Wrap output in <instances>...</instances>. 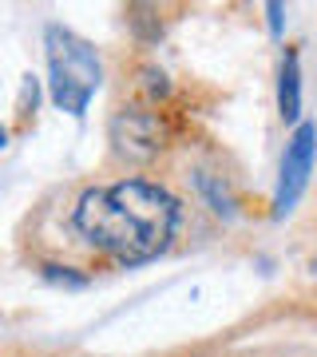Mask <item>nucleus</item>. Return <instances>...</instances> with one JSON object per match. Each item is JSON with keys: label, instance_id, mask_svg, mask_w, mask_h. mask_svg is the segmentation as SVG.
Wrapping results in <instances>:
<instances>
[{"label": "nucleus", "instance_id": "0eeeda50", "mask_svg": "<svg viewBox=\"0 0 317 357\" xmlns=\"http://www.w3.org/2000/svg\"><path fill=\"white\" fill-rule=\"evenodd\" d=\"M44 278H48L52 286H72V290L88 286V278H84V274H76L72 266H44Z\"/></svg>", "mask_w": 317, "mask_h": 357}, {"label": "nucleus", "instance_id": "f03ea898", "mask_svg": "<svg viewBox=\"0 0 317 357\" xmlns=\"http://www.w3.org/2000/svg\"><path fill=\"white\" fill-rule=\"evenodd\" d=\"M44 44H48V76L56 107L68 115H84L91 96L100 91V76H103L91 44L60 24H52L44 32Z\"/></svg>", "mask_w": 317, "mask_h": 357}, {"label": "nucleus", "instance_id": "423d86ee", "mask_svg": "<svg viewBox=\"0 0 317 357\" xmlns=\"http://www.w3.org/2000/svg\"><path fill=\"white\" fill-rule=\"evenodd\" d=\"M199 191H203V199L210 203V211H218V215H234V195H230V187L222 183L218 175H210V171H199Z\"/></svg>", "mask_w": 317, "mask_h": 357}, {"label": "nucleus", "instance_id": "7ed1b4c3", "mask_svg": "<svg viewBox=\"0 0 317 357\" xmlns=\"http://www.w3.org/2000/svg\"><path fill=\"white\" fill-rule=\"evenodd\" d=\"M314 155H317V128L314 123H297L286 143L281 155V175H278V191H274V218H286L293 211V203L302 199L309 171H314Z\"/></svg>", "mask_w": 317, "mask_h": 357}, {"label": "nucleus", "instance_id": "6e6552de", "mask_svg": "<svg viewBox=\"0 0 317 357\" xmlns=\"http://www.w3.org/2000/svg\"><path fill=\"white\" fill-rule=\"evenodd\" d=\"M266 13H270V32L281 36V4H266Z\"/></svg>", "mask_w": 317, "mask_h": 357}, {"label": "nucleus", "instance_id": "20e7f679", "mask_svg": "<svg viewBox=\"0 0 317 357\" xmlns=\"http://www.w3.org/2000/svg\"><path fill=\"white\" fill-rule=\"evenodd\" d=\"M163 131H159V119L151 112H139V107H131V112H119L111 123V143L115 151L123 155V159H151L159 147H163Z\"/></svg>", "mask_w": 317, "mask_h": 357}, {"label": "nucleus", "instance_id": "1a4fd4ad", "mask_svg": "<svg viewBox=\"0 0 317 357\" xmlns=\"http://www.w3.org/2000/svg\"><path fill=\"white\" fill-rule=\"evenodd\" d=\"M4 143H8V131H4V128H0V147H4Z\"/></svg>", "mask_w": 317, "mask_h": 357}, {"label": "nucleus", "instance_id": "f257e3e1", "mask_svg": "<svg viewBox=\"0 0 317 357\" xmlns=\"http://www.w3.org/2000/svg\"><path fill=\"white\" fill-rule=\"evenodd\" d=\"M76 230L107 258L135 266L167 250L178 227V203L147 178H123L111 187H95L76 203Z\"/></svg>", "mask_w": 317, "mask_h": 357}, {"label": "nucleus", "instance_id": "39448f33", "mask_svg": "<svg viewBox=\"0 0 317 357\" xmlns=\"http://www.w3.org/2000/svg\"><path fill=\"white\" fill-rule=\"evenodd\" d=\"M278 112L286 123L302 119V64H297V52L281 56V72H278Z\"/></svg>", "mask_w": 317, "mask_h": 357}]
</instances>
